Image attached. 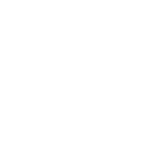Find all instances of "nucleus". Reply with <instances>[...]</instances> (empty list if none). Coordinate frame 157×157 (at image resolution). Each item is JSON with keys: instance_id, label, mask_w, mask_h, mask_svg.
Returning <instances> with one entry per match:
<instances>
[]
</instances>
